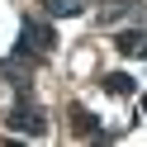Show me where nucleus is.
I'll use <instances>...</instances> for the list:
<instances>
[{
  "instance_id": "nucleus-2",
  "label": "nucleus",
  "mask_w": 147,
  "mask_h": 147,
  "mask_svg": "<svg viewBox=\"0 0 147 147\" xmlns=\"http://www.w3.org/2000/svg\"><path fill=\"white\" fill-rule=\"evenodd\" d=\"M5 123H10V133H24V138H48V114H43V105L33 95H19L10 105V114H5Z\"/></svg>"
},
{
  "instance_id": "nucleus-9",
  "label": "nucleus",
  "mask_w": 147,
  "mask_h": 147,
  "mask_svg": "<svg viewBox=\"0 0 147 147\" xmlns=\"http://www.w3.org/2000/svg\"><path fill=\"white\" fill-rule=\"evenodd\" d=\"M138 57H147V38H142V48H138Z\"/></svg>"
},
{
  "instance_id": "nucleus-5",
  "label": "nucleus",
  "mask_w": 147,
  "mask_h": 147,
  "mask_svg": "<svg viewBox=\"0 0 147 147\" xmlns=\"http://www.w3.org/2000/svg\"><path fill=\"white\" fill-rule=\"evenodd\" d=\"M43 10H48V19H76L86 10V0H43Z\"/></svg>"
},
{
  "instance_id": "nucleus-1",
  "label": "nucleus",
  "mask_w": 147,
  "mask_h": 147,
  "mask_svg": "<svg viewBox=\"0 0 147 147\" xmlns=\"http://www.w3.org/2000/svg\"><path fill=\"white\" fill-rule=\"evenodd\" d=\"M57 48V33H52V24L43 19H19V38H14V57L29 62V67H38L48 52Z\"/></svg>"
},
{
  "instance_id": "nucleus-6",
  "label": "nucleus",
  "mask_w": 147,
  "mask_h": 147,
  "mask_svg": "<svg viewBox=\"0 0 147 147\" xmlns=\"http://www.w3.org/2000/svg\"><path fill=\"white\" fill-rule=\"evenodd\" d=\"M100 86H105L109 95H133V90H138V81L128 76V71H109V76L100 81Z\"/></svg>"
},
{
  "instance_id": "nucleus-4",
  "label": "nucleus",
  "mask_w": 147,
  "mask_h": 147,
  "mask_svg": "<svg viewBox=\"0 0 147 147\" xmlns=\"http://www.w3.org/2000/svg\"><path fill=\"white\" fill-rule=\"evenodd\" d=\"M71 128H76L81 138H95V142H109V138H114V133H105V128H100V119L90 114L86 105H71Z\"/></svg>"
},
{
  "instance_id": "nucleus-8",
  "label": "nucleus",
  "mask_w": 147,
  "mask_h": 147,
  "mask_svg": "<svg viewBox=\"0 0 147 147\" xmlns=\"http://www.w3.org/2000/svg\"><path fill=\"white\" fill-rule=\"evenodd\" d=\"M133 10H138V0H114L109 10H100V19H105V24H114V19H123V14H133Z\"/></svg>"
},
{
  "instance_id": "nucleus-3",
  "label": "nucleus",
  "mask_w": 147,
  "mask_h": 147,
  "mask_svg": "<svg viewBox=\"0 0 147 147\" xmlns=\"http://www.w3.org/2000/svg\"><path fill=\"white\" fill-rule=\"evenodd\" d=\"M0 81H5L14 95H29V62H19V57H0Z\"/></svg>"
},
{
  "instance_id": "nucleus-7",
  "label": "nucleus",
  "mask_w": 147,
  "mask_h": 147,
  "mask_svg": "<svg viewBox=\"0 0 147 147\" xmlns=\"http://www.w3.org/2000/svg\"><path fill=\"white\" fill-rule=\"evenodd\" d=\"M142 38H147L142 29H123V33H119V38H114V48L123 52V57H138V48H142Z\"/></svg>"
}]
</instances>
